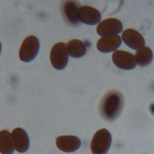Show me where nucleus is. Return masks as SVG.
<instances>
[{
    "label": "nucleus",
    "instance_id": "7ed1b4c3",
    "mask_svg": "<svg viewBox=\"0 0 154 154\" xmlns=\"http://www.w3.org/2000/svg\"><path fill=\"white\" fill-rule=\"evenodd\" d=\"M40 48V42L34 35H29L23 41L20 46L19 56L22 61L29 62L37 56Z\"/></svg>",
    "mask_w": 154,
    "mask_h": 154
},
{
    "label": "nucleus",
    "instance_id": "f257e3e1",
    "mask_svg": "<svg viewBox=\"0 0 154 154\" xmlns=\"http://www.w3.org/2000/svg\"><path fill=\"white\" fill-rule=\"evenodd\" d=\"M124 106L123 94L117 90L107 92L99 105V112L106 120L113 121L120 115Z\"/></svg>",
    "mask_w": 154,
    "mask_h": 154
},
{
    "label": "nucleus",
    "instance_id": "2eb2a0df",
    "mask_svg": "<svg viewBox=\"0 0 154 154\" xmlns=\"http://www.w3.org/2000/svg\"><path fill=\"white\" fill-rule=\"evenodd\" d=\"M135 58L137 64L141 67L148 66L152 61L153 52L150 48L144 46L135 53Z\"/></svg>",
    "mask_w": 154,
    "mask_h": 154
},
{
    "label": "nucleus",
    "instance_id": "39448f33",
    "mask_svg": "<svg viewBox=\"0 0 154 154\" xmlns=\"http://www.w3.org/2000/svg\"><path fill=\"white\" fill-rule=\"evenodd\" d=\"M112 60L116 66L124 70L133 69L137 64L132 54L122 50L115 51L112 55Z\"/></svg>",
    "mask_w": 154,
    "mask_h": 154
},
{
    "label": "nucleus",
    "instance_id": "dca6fc26",
    "mask_svg": "<svg viewBox=\"0 0 154 154\" xmlns=\"http://www.w3.org/2000/svg\"><path fill=\"white\" fill-rule=\"evenodd\" d=\"M1 49H2V45H1V43L0 42V54L1 52Z\"/></svg>",
    "mask_w": 154,
    "mask_h": 154
},
{
    "label": "nucleus",
    "instance_id": "6e6552de",
    "mask_svg": "<svg viewBox=\"0 0 154 154\" xmlns=\"http://www.w3.org/2000/svg\"><path fill=\"white\" fill-rule=\"evenodd\" d=\"M11 137L14 149L20 153H24L29 147V138L25 131L20 128L13 130Z\"/></svg>",
    "mask_w": 154,
    "mask_h": 154
},
{
    "label": "nucleus",
    "instance_id": "9d476101",
    "mask_svg": "<svg viewBox=\"0 0 154 154\" xmlns=\"http://www.w3.org/2000/svg\"><path fill=\"white\" fill-rule=\"evenodd\" d=\"M81 140L76 136L62 135L56 139L57 147L65 152H73L81 146Z\"/></svg>",
    "mask_w": 154,
    "mask_h": 154
},
{
    "label": "nucleus",
    "instance_id": "0eeeda50",
    "mask_svg": "<svg viewBox=\"0 0 154 154\" xmlns=\"http://www.w3.org/2000/svg\"><path fill=\"white\" fill-rule=\"evenodd\" d=\"M78 19L81 22L94 25L97 24L101 20V14L96 8L87 5L82 6L78 10Z\"/></svg>",
    "mask_w": 154,
    "mask_h": 154
},
{
    "label": "nucleus",
    "instance_id": "9b49d317",
    "mask_svg": "<svg viewBox=\"0 0 154 154\" xmlns=\"http://www.w3.org/2000/svg\"><path fill=\"white\" fill-rule=\"evenodd\" d=\"M122 43V38L119 35L104 36L97 43V49L103 53H108L115 51Z\"/></svg>",
    "mask_w": 154,
    "mask_h": 154
},
{
    "label": "nucleus",
    "instance_id": "f03ea898",
    "mask_svg": "<svg viewBox=\"0 0 154 154\" xmlns=\"http://www.w3.org/2000/svg\"><path fill=\"white\" fill-rule=\"evenodd\" d=\"M112 141L111 133L105 128L98 130L93 135L90 149L93 154H106L110 148Z\"/></svg>",
    "mask_w": 154,
    "mask_h": 154
},
{
    "label": "nucleus",
    "instance_id": "f8f14e48",
    "mask_svg": "<svg viewBox=\"0 0 154 154\" xmlns=\"http://www.w3.org/2000/svg\"><path fill=\"white\" fill-rule=\"evenodd\" d=\"M78 5L74 1L64 2L62 5V11L66 19L71 24L76 25L79 22Z\"/></svg>",
    "mask_w": 154,
    "mask_h": 154
},
{
    "label": "nucleus",
    "instance_id": "20e7f679",
    "mask_svg": "<svg viewBox=\"0 0 154 154\" xmlns=\"http://www.w3.org/2000/svg\"><path fill=\"white\" fill-rule=\"evenodd\" d=\"M50 60L55 69L63 70L66 67L69 61V54L64 43L58 42L53 46L50 53Z\"/></svg>",
    "mask_w": 154,
    "mask_h": 154
},
{
    "label": "nucleus",
    "instance_id": "ddd939ff",
    "mask_svg": "<svg viewBox=\"0 0 154 154\" xmlns=\"http://www.w3.org/2000/svg\"><path fill=\"white\" fill-rule=\"evenodd\" d=\"M66 47L69 55L73 58H81L86 53L87 49L84 43L78 39L70 40Z\"/></svg>",
    "mask_w": 154,
    "mask_h": 154
},
{
    "label": "nucleus",
    "instance_id": "1a4fd4ad",
    "mask_svg": "<svg viewBox=\"0 0 154 154\" xmlns=\"http://www.w3.org/2000/svg\"><path fill=\"white\" fill-rule=\"evenodd\" d=\"M122 38L125 44L133 49L139 50L144 47V38L140 32L134 29L125 30L122 33Z\"/></svg>",
    "mask_w": 154,
    "mask_h": 154
},
{
    "label": "nucleus",
    "instance_id": "4468645a",
    "mask_svg": "<svg viewBox=\"0 0 154 154\" xmlns=\"http://www.w3.org/2000/svg\"><path fill=\"white\" fill-rule=\"evenodd\" d=\"M14 148L11 134L7 130L0 131V153L2 154H12Z\"/></svg>",
    "mask_w": 154,
    "mask_h": 154
},
{
    "label": "nucleus",
    "instance_id": "423d86ee",
    "mask_svg": "<svg viewBox=\"0 0 154 154\" xmlns=\"http://www.w3.org/2000/svg\"><path fill=\"white\" fill-rule=\"evenodd\" d=\"M123 29L122 22L115 18H108L102 21L97 26L96 31L101 36L117 35Z\"/></svg>",
    "mask_w": 154,
    "mask_h": 154
}]
</instances>
